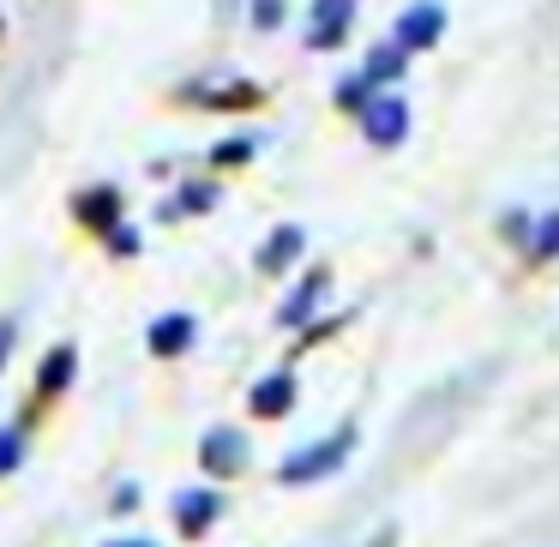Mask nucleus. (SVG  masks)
Wrapping results in <instances>:
<instances>
[{
	"instance_id": "nucleus-6",
	"label": "nucleus",
	"mask_w": 559,
	"mask_h": 547,
	"mask_svg": "<svg viewBox=\"0 0 559 547\" xmlns=\"http://www.w3.org/2000/svg\"><path fill=\"white\" fill-rule=\"evenodd\" d=\"M217 511H223V499L211 494V487H193V494L175 499V518H181V530H187V535H205L211 523H217Z\"/></svg>"
},
{
	"instance_id": "nucleus-2",
	"label": "nucleus",
	"mask_w": 559,
	"mask_h": 547,
	"mask_svg": "<svg viewBox=\"0 0 559 547\" xmlns=\"http://www.w3.org/2000/svg\"><path fill=\"white\" fill-rule=\"evenodd\" d=\"M361 121H367V139H373V145H403V133H409V103L403 97H367Z\"/></svg>"
},
{
	"instance_id": "nucleus-16",
	"label": "nucleus",
	"mask_w": 559,
	"mask_h": 547,
	"mask_svg": "<svg viewBox=\"0 0 559 547\" xmlns=\"http://www.w3.org/2000/svg\"><path fill=\"white\" fill-rule=\"evenodd\" d=\"M181 205H175V211H205V205H217V187H205V181H199V187H181Z\"/></svg>"
},
{
	"instance_id": "nucleus-15",
	"label": "nucleus",
	"mask_w": 559,
	"mask_h": 547,
	"mask_svg": "<svg viewBox=\"0 0 559 547\" xmlns=\"http://www.w3.org/2000/svg\"><path fill=\"white\" fill-rule=\"evenodd\" d=\"M530 235H535V253H542V259H554V253H559V211L542 223V229H530Z\"/></svg>"
},
{
	"instance_id": "nucleus-14",
	"label": "nucleus",
	"mask_w": 559,
	"mask_h": 547,
	"mask_svg": "<svg viewBox=\"0 0 559 547\" xmlns=\"http://www.w3.org/2000/svg\"><path fill=\"white\" fill-rule=\"evenodd\" d=\"M19 463H25V439H19L13 427H0V475H13Z\"/></svg>"
},
{
	"instance_id": "nucleus-7",
	"label": "nucleus",
	"mask_w": 559,
	"mask_h": 547,
	"mask_svg": "<svg viewBox=\"0 0 559 547\" xmlns=\"http://www.w3.org/2000/svg\"><path fill=\"white\" fill-rule=\"evenodd\" d=\"M193 313H169V319H157L151 325V355H181L187 343H193Z\"/></svg>"
},
{
	"instance_id": "nucleus-19",
	"label": "nucleus",
	"mask_w": 559,
	"mask_h": 547,
	"mask_svg": "<svg viewBox=\"0 0 559 547\" xmlns=\"http://www.w3.org/2000/svg\"><path fill=\"white\" fill-rule=\"evenodd\" d=\"M253 151H259L253 139H229V145L217 151V163H247V157H253Z\"/></svg>"
},
{
	"instance_id": "nucleus-4",
	"label": "nucleus",
	"mask_w": 559,
	"mask_h": 547,
	"mask_svg": "<svg viewBox=\"0 0 559 547\" xmlns=\"http://www.w3.org/2000/svg\"><path fill=\"white\" fill-rule=\"evenodd\" d=\"M199 463L211 469V481H217V475H235V469L247 463V439L235 433V427H217V433L199 445Z\"/></svg>"
},
{
	"instance_id": "nucleus-3",
	"label": "nucleus",
	"mask_w": 559,
	"mask_h": 547,
	"mask_svg": "<svg viewBox=\"0 0 559 547\" xmlns=\"http://www.w3.org/2000/svg\"><path fill=\"white\" fill-rule=\"evenodd\" d=\"M439 31H445V7H409V13L397 19V49L409 55V49H433L439 43Z\"/></svg>"
},
{
	"instance_id": "nucleus-11",
	"label": "nucleus",
	"mask_w": 559,
	"mask_h": 547,
	"mask_svg": "<svg viewBox=\"0 0 559 547\" xmlns=\"http://www.w3.org/2000/svg\"><path fill=\"white\" fill-rule=\"evenodd\" d=\"M319 295H325V271H313V277H307L301 289H295L289 301H283V325H301V319L319 307Z\"/></svg>"
},
{
	"instance_id": "nucleus-12",
	"label": "nucleus",
	"mask_w": 559,
	"mask_h": 547,
	"mask_svg": "<svg viewBox=\"0 0 559 547\" xmlns=\"http://www.w3.org/2000/svg\"><path fill=\"white\" fill-rule=\"evenodd\" d=\"M115 217H121V193H109V187H97L91 199H79V223H97V229H109Z\"/></svg>"
},
{
	"instance_id": "nucleus-18",
	"label": "nucleus",
	"mask_w": 559,
	"mask_h": 547,
	"mask_svg": "<svg viewBox=\"0 0 559 547\" xmlns=\"http://www.w3.org/2000/svg\"><path fill=\"white\" fill-rule=\"evenodd\" d=\"M109 247L115 253H139V235L127 229V223H109Z\"/></svg>"
},
{
	"instance_id": "nucleus-9",
	"label": "nucleus",
	"mask_w": 559,
	"mask_h": 547,
	"mask_svg": "<svg viewBox=\"0 0 559 547\" xmlns=\"http://www.w3.org/2000/svg\"><path fill=\"white\" fill-rule=\"evenodd\" d=\"M289 403H295V379L289 373H271L265 385L253 391V415H265V421L271 415H289Z\"/></svg>"
},
{
	"instance_id": "nucleus-20",
	"label": "nucleus",
	"mask_w": 559,
	"mask_h": 547,
	"mask_svg": "<svg viewBox=\"0 0 559 547\" xmlns=\"http://www.w3.org/2000/svg\"><path fill=\"white\" fill-rule=\"evenodd\" d=\"M7 343H13V325H7V319H0V355H7Z\"/></svg>"
},
{
	"instance_id": "nucleus-10",
	"label": "nucleus",
	"mask_w": 559,
	"mask_h": 547,
	"mask_svg": "<svg viewBox=\"0 0 559 547\" xmlns=\"http://www.w3.org/2000/svg\"><path fill=\"white\" fill-rule=\"evenodd\" d=\"M301 247H307V235L295 229V223H283V229L271 235V247H265V253H259V271H283V265H289L295 253H301Z\"/></svg>"
},
{
	"instance_id": "nucleus-17",
	"label": "nucleus",
	"mask_w": 559,
	"mask_h": 547,
	"mask_svg": "<svg viewBox=\"0 0 559 547\" xmlns=\"http://www.w3.org/2000/svg\"><path fill=\"white\" fill-rule=\"evenodd\" d=\"M253 25H259V31H277V25H283V7H277V0H259V7H253Z\"/></svg>"
},
{
	"instance_id": "nucleus-1",
	"label": "nucleus",
	"mask_w": 559,
	"mask_h": 547,
	"mask_svg": "<svg viewBox=\"0 0 559 547\" xmlns=\"http://www.w3.org/2000/svg\"><path fill=\"white\" fill-rule=\"evenodd\" d=\"M355 451V433L343 427L337 439H319V445H307V451H295V457H283V481L289 487H301V481H319V475H331L343 457Z\"/></svg>"
},
{
	"instance_id": "nucleus-13",
	"label": "nucleus",
	"mask_w": 559,
	"mask_h": 547,
	"mask_svg": "<svg viewBox=\"0 0 559 547\" xmlns=\"http://www.w3.org/2000/svg\"><path fill=\"white\" fill-rule=\"evenodd\" d=\"M403 73V49H397V43H391V49H379V55H367V85H385V79H397Z\"/></svg>"
},
{
	"instance_id": "nucleus-8",
	"label": "nucleus",
	"mask_w": 559,
	"mask_h": 547,
	"mask_svg": "<svg viewBox=\"0 0 559 547\" xmlns=\"http://www.w3.org/2000/svg\"><path fill=\"white\" fill-rule=\"evenodd\" d=\"M73 367H79V349H73V343L49 349V361L37 367V391H49V397H55V391H67V385H73Z\"/></svg>"
},
{
	"instance_id": "nucleus-5",
	"label": "nucleus",
	"mask_w": 559,
	"mask_h": 547,
	"mask_svg": "<svg viewBox=\"0 0 559 547\" xmlns=\"http://www.w3.org/2000/svg\"><path fill=\"white\" fill-rule=\"evenodd\" d=\"M349 19H355V0H313V31H307V43L313 49H337Z\"/></svg>"
},
{
	"instance_id": "nucleus-21",
	"label": "nucleus",
	"mask_w": 559,
	"mask_h": 547,
	"mask_svg": "<svg viewBox=\"0 0 559 547\" xmlns=\"http://www.w3.org/2000/svg\"><path fill=\"white\" fill-rule=\"evenodd\" d=\"M109 547H157V542H109Z\"/></svg>"
}]
</instances>
